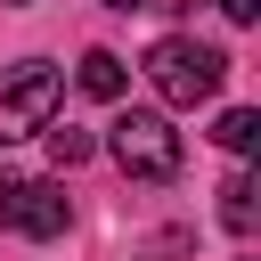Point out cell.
<instances>
[{"mask_svg": "<svg viewBox=\"0 0 261 261\" xmlns=\"http://www.w3.org/2000/svg\"><path fill=\"white\" fill-rule=\"evenodd\" d=\"M147 82H155V98H163V106H204V98H220V82H228V57H220L212 41L163 33V41L147 49Z\"/></svg>", "mask_w": 261, "mask_h": 261, "instance_id": "1", "label": "cell"}, {"mask_svg": "<svg viewBox=\"0 0 261 261\" xmlns=\"http://www.w3.org/2000/svg\"><path fill=\"white\" fill-rule=\"evenodd\" d=\"M57 90H65V73H57L49 57L8 65V73H0V147L41 139V130H49V114H57Z\"/></svg>", "mask_w": 261, "mask_h": 261, "instance_id": "2", "label": "cell"}, {"mask_svg": "<svg viewBox=\"0 0 261 261\" xmlns=\"http://www.w3.org/2000/svg\"><path fill=\"white\" fill-rule=\"evenodd\" d=\"M106 147H114V163H122L130 179H147V188H163V179H179V130H171L163 114H147V106H130V114H114V130H106Z\"/></svg>", "mask_w": 261, "mask_h": 261, "instance_id": "3", "label": "cell"}, {"mask_svg": "<svg viewBox=\"0 0 261 261\" xmlns=\"http://www.w3.org/2000/svg\"><path fill=\"white\" fill-rule=\"evenodd\" d=\"M65 220H73V204L49 179L0 171V228H16V237H65Z\"/></svg>", "mask_w": 261, "mask_h": 261, "instance_id": "4", "label": "cell"}, {"mask_svg": "<svg viewBox=\"0 0 261 261\" xmlns=\"http://www.w3.org/2000/svg\"><path fill=\"white\" fill-rule=\"evenodd\" d=\"M122 82H130V73H122L114 49H90V57H82V90H90V98H122Z\"/></svg>", "mask_w": 261, "mask_h": 261, "instance_id": "5", "label": "cell"}, {"mask_svg": "<svg viewBox=\"0 0 261 261\" xmlns=\"http://www.w3.org/2000/svg\"><path fill=\"white\" fill-rule=\"evenodd\" d=\"M212 139H220V147H228V155H253V147H261V114H253V106H228V114H220V130H212Z\"/></svg>", "mask_w": 261, "mask_h": 261, "instance_id": "6", "label": "cell"}, {"mask_svg": "<svg viewBox=\"0 0 261 261\" xmlns=\"http://www.w3.org/2000/svg\"><path fill=\"white\" fill-rule=\"evenodd\" d=\"M220 220H228L237 237H253V171H228V188H220Z\"/></svg>", "mask_w": 261, "mask_h": 261, "instance_id": "7", "label": "cell"}, {"mask_svg": "<svg viewBox=\"0 0 261 261\" xmlns=\"http://www.w3.org/2000/svg\"><path fill=\"white\" fill-rule=\"evenodd\" d=\"M41 139H49V163H57V171H73V163H90V147H98V139H90V130H73V122H65V130L49 122Z\"/></svg>", "mask_w": 261, "mask_h": 261, "instance_id": "8", "label": "cell"}, {"mask_svg": "<svg viewBox=\"0 0 261 261\" xmlns=\"http://www.w3.org/2000/svg\"><path fill=\"white\" fill-rule=\"evenodd\" d=\"M220 8H228L237 24H253V16H261V0H220Z\"/></svg>", "mask_w": 261, "mask_h": 261, "instance_id": "9", "label": "cell"}, {"mask_svg": "<svg viewBox=\"0 0 261 261\" xmlns=\"http://www.w3.org/2000/svg\"><path fill=\"white\" fill-rule=\"evenodd\" d=\"M106 8H155V0H106Z\"/></svg>", "mask_w": 261, "mask_h": 261, "instance_id": "10", "label": "cell"}]
</instances>
